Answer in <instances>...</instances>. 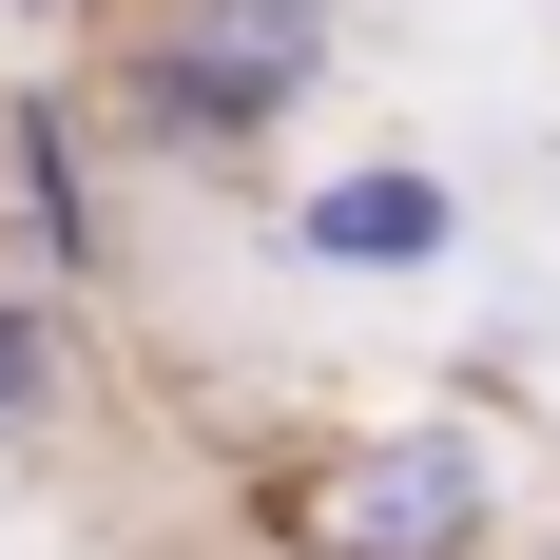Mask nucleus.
Segmentation results:
<instances>
[{"instance_id": "nucleus-1", "label": "nucleus", "mask_w": 560, "mask_h": 560, "mask_svg": "<svg viewBox=\"0 0 560 560\" xmlns=\"http://www.w3.org/2000/svg\"><path fill=\"white\" fill-rule=\"evenodd\" d=\"M290 560H483L503 541V445L464 406H406V425H348L290 483H252Z\"/></svg>"}, {"instance_id": "nucleus-6", "label": "nucleus", "mask_w": 560, "mask_h": 560, "mask_svg": "<svg viewBox=\"0 0 560 560\" xmlns=\"http://www.w3.org/2000/svg\"><path fill=\"white\" fill-rule=\"evenodd\" d=\"M136 20L232 39V58H271V78H329V39H348V0H136Z\"/></svg>"}, {"instance_id": "nucleus-5", "label": "nucleus", "mask_w": 560, "mask_h": 560, "mask_svg": "<svg viewBox=\"0 0 560 560\" xmlns=\"http://www.w3.org/2000/svg\"><path fill=\"white\" fill-rule=\"evenodd\" d=\"M58 406H78V310L39 271H0V445H39Z\"/></svg>"}, {"instance_id": "nucleus-3", "label": "nucleus", "mask_w": 560, "mask_h": 560, "mask_svg": "<svg viewBox=\"0 0 560 560\" xmlns=\"http://www.w3.org/2000/svg\"><path fill=\"white\" fill-rule=\"evenodd\" d=\"M0 213H20V271H39V290H97L116 271L97 97H78V78H20V97H0Z\"/></svg>"}, {"instance_id": "nucleus-7", "label": "nucleus", "mask_w": 560, "mask_h": 560, "mask_svg": "<svg viewBox=\"0 0 560 560\" xmlns=\"http://www.w3.org/2000/svg\"><path fill=\"white\" fill-rule=\"evenodd\" d=\"M0 39H116V0H0Z\"/></svg>"}, {"instance_id": "nucleus-2", "label": "nucleus", "mask_w": 560, "mask_h": 560, "mask_svg": "<svg viewBox=\"0 0 560 560\" xmlns=\"http://www.w3.org/2000/svg\"><path fill=\"white\" fill-rule=\"evenodd\" d=\"M290 116H310V78H271V58H232V39H174V20L116 0V39H97V136H116V155H155V174H252Z\"/></svg>"}, {"instance_id": "nucleus-4", "label": "nucleus", "mask_w": 560, "mask_h": 560, "mask_svg": "<svg viewBox=\"0 0 560 560\" xmlns=\"http://www.w3.org/2000/svg\"><path fill=\"white\" fill-rule=\"evenodd\" d=\"M290 252H310V271H348V290L445 271V252H464V194H445L425 155H329L310 194H290Z\"/></svg>"}]
</instances>
